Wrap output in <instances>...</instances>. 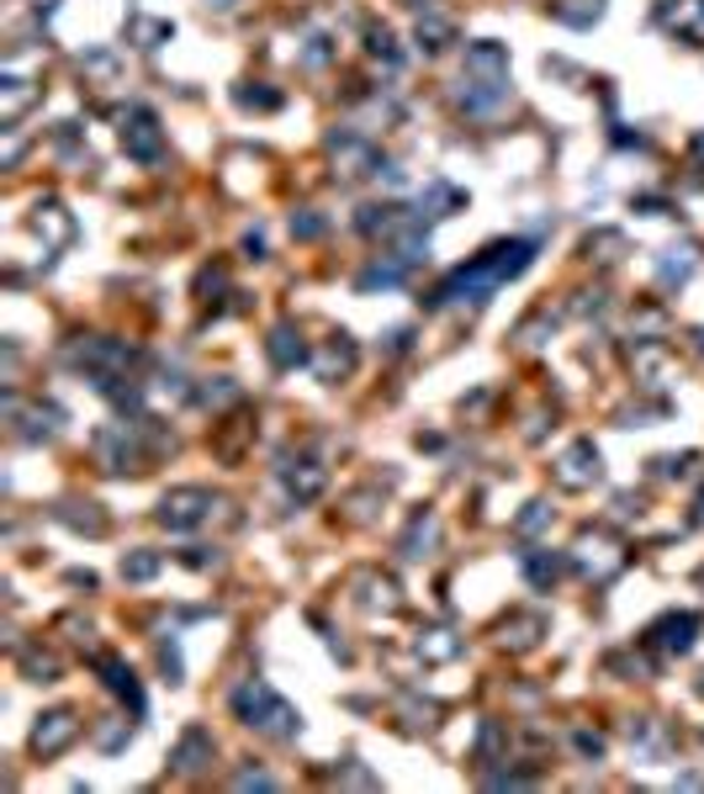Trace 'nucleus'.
<instances>
[{"mask_svg":"<svg viewBox=\"0 0 704 794\" xmlns=\"http://www.w3.org/2000/svg\"><path fill=\"white\" fill-rule=\"evenodd\" d=\"M530 254H535V249L524 245V239H514V245H492L488 254H477L472 265H461V271L445 275L440 292H434V303H488L509 275H520L524 265H530Z\"/></svg>","mask_w":704,"mask_h":794,"instance_id":"obj_1","label":"nucleus"},{"mask_svg":"<svg viewBox=\"0 0 704 794\" xmlns=\"http://www.w3.org/2000/svg\"><path fill=\"white\" fill-rule=\"evenodd\" d=\"M466 91V112H492V106H503L509 101V54L498 48V43H472L466 48V80H461Z\"/></svg>","mask_w":704,"mask_h":794,"instance_id":"obj_2","label":"nucleus"},{"mask_svg":"<svg viewBox=\"0 0 704 794\" xmlns=\"http://www.w3.org/2000/svg\"><path fill=\"white\" fill-rule=\"evenodd\" d=\"M234 710L245 715L254 731H265V736H292L297 731V710L281 700L276 689H265V683H245V689L234 694Z\"/></svg>","mask_w":704,"mask_h":794,"instance_id":"obj_3","label":"nucleus"},{"mask_svg":"<svg viewBox=\"0 0 704 794\" xmlns=\"http://www.w3.org/2000/svg\"><path fill=\"white\" fill-rule=\"evenodd\" d=\"M213 503L217 498L207 488H175L159 498V520L170 524V530H196V524L213 514Z\"/></svg>","mask_w":704,"mask_h":794,"instance_id":"obj_4","label":"nucleus"},{"mask_svg":"<svg viewBox=\"0 0 704 794\" xmlns=\"http://www.w3.org/2000/svg\"><path fill=\"white\" fill-rule=\"evenodd\" d=\"M123 149L133 154V159H159L164 154V133H159V117H154L149 106H133V112H123Z\"/></svg>","mask_w":704,"mask_h":794,"instance_id":"obj_5","label":"nucleus"},{"mask_svg":"<svg viewBox=\"0 0 704 794\" xmlns=\"http://www.w3.org/2000/svg\"><path fill=\"white\" fill-rule=\"evenodd\" d=\"M556 483L567 492H582L599 483V451L588 445V440H572L561 456H556Z\"/></svg>","mask_w":704,"mask_h":794,"instance_id":"obj_6","label":"nucleus"},{"mask_svg":"<svg viewBox=\"0 0 704 794\" xmlns=\"http://www.w3.org/2000/svg\"><path fill=\"white\" fill-rule=\"evenodd\" d=\"M657 22L668 32H678L683 43H700L704 48V0H662Z\"/></svg>","mask_w":704,"mask_h":794,"instance_id":"obj_7","label":"nucleus"},{"mask_svg":"<svg viewBox=\"0 0 704 794\" xmlns=\"http://www.w3.org/2000/svg\"><path fill=\"white\" fill-rule=\"evenodd\" d=\"M75 736H80V721H75L69 710H54V715H43V721H37V731H32V747L48 758V752H64Z\"/></svg>","mask_w":704,"mask_h":794,"instance_id":"obj_8","label":"nucleus"},{"mask_svg":"<svg viewBox=\"0 0 704 794\" xmlns=\"http://www.w3.org/2000/svg\"><path fill=\"white\" fill-rule=\"evenodd\" d=\"M32 101H37V86L22 75V59H11V64H5V91H0V117H5V123H16Z\"/></svg>","mask_w":704,"mask_h":794,"instance_id":"obj_9","label":"nucleus"},{"mask_svg":"<svg viewBox=\"0 0 704 794\" xmlns=\"http://www.w3.org/2000/svg\"><path fill=\"white\" fill-rule=\"evenodd\" d=\"M361 588H366V593H361V604H366V610H382V614H398L402 610L398 582H393V578H376V572H366V578H361Z\"/></svg>","mask_w":704,"mask_h":794,"instance_id":"obj_10","label":"nucleus"},{"mask_svg":"<svg viewBox=\"0 0 704 794\" xmlns=\"http://www.w3.org/2000/svg\"><path fill=\"white\" fill-rule=\"evenodd\" d=\"M350 366H355V344H350L344 334H339L334 344H329V350H323V355L313 361V371H318V382H334V376H344Z\"/></svg>","mask_w":704,"mask_h":794,"instance_id":"obj_11","label":"nucleus"},{"mask_svg":"<svg viewBox=\"0 0 704 794\" xmlns=\"http://www.w3.org/2000/svg\"><path fill=\"white\" fill-rule=\"evenodd\" d=\"M202 763H213V736H207V731H185L181 747H175V768H181V773H196Z\"/></svg>","mask_w":704,"mask_h":794,"instance_id":"obj_12","label":"nucleus"},{"mask_svg":"<svg viewBox=\"0 0 704 794\" xmlns=\"http://www.w3.org/2000/svg\"><path fill=\"white\" fill-rule=\"evenodd\" d=\"M689 642H694V614H678V620L657 625V646L662 651H689Z\"/></svg>","mask_w":704,"mask_h":794,"instance_id":"obj_13","label":"nucleus"},{"mask_svg":"<svg viewBox=\"0 0 704 794\" xmlns=\"http://www.w3.org/2000/svg\"><path fill=\"white\" fill-rule=\"evenodd\" d=\"M32 234H48L54 245H64V239H69L75 228H69L64 207H54V202H48V207H37V213H32Z\"/></svg>","mask_w":704,"mask_h":794,"instance_id":"obj_14","label":"nucleus"},{"mask_svg":"<svg viewBox=\"0 0 704 794\" xmlns=\"http://www.w3.org/2000/svg\"><path fill=\"white\" fill-rule=\"evenodd\" d=\"M286 488H292V498H297V503L318 498V488H323V466L303 461V472H286Z\"/></svg>","mask_w":704,"mask_h":794,"instance_id":"obj_15","label":"nucleus"},{"mask_svg":"<svg viewBox=\"0 0 704 794\" xmlns=\"http://www.w3.org/2000/svg\"><path fill=\"white\" fill-rule=\"evenodd\" d=\"M456 651H461V642L451 631H424V636H419V657H429V662H451Z\"/></svg>","mask_w":704,"mask_h":794,"instance_id":"obj_16","label":"nucleus"},{"mask_svg":"<svg viewBox=\"0 0 704 794\" xmlns=\"http://www.w3.org/2000/svg\"><path fill=\"white\" fill-rule=\"evenodd\" d=\"M303 355H307L303 339L292 334V329H276V334H271V361H276V366H297Z\"/></svg>","mask_w":704,"mask_h":794,"instance_id":"obj_17","label":"nucleus"},{"mask_svg":"<svg viewBox=\"0 0 704 794\" xmlns=\"http://www.w3.org/2000/svg\"><path fill=\"white\" fill-rule=\"evenodd\" d=\"M451 22H445V16H419V43H424L429 54H434V48H445V43H451Z\"/></svg>","mask_w":704,"mask_h":794,"instance_id":"obj_18","label":"nucleus"},{"mask_svg":"<svg viewBox=\"0 0 704 794\" xmlns=\"http://www.w3.org/2000/svg\"><path fill=\"white\" fill-rule=\"evenodd\" d=\"M133 37H138L144 48H159V37H170V22H149V16H138V22H133Z\"/></svg>","mask_w":704,"mask_h":794,"instance_id":"obj_19","label":"nucleus"},{"mask_svg":"<svg viewBox=\"0 0 704 794\" xmlns=\"http://www.w3.org/2000/svg\"><path fill=\"white\" fill-rule=\"evenodd\" d=\"M429 541H434V520H413V530H408L402 546H408V556H424L419 546H429Z\"/></svg>","mask_w":704,"mask_h":794,"instance_id":"obj_20","label":"nucleus"},{"mask_svg":"<svg viewBox=\"0 0 704 794\" xmlns=\"http://www.w3.org/2000/svg\"><path fill=\"white\" fill-rule=\"evenodd\" d=\"M154 567H159V556H133V562H123L127 578H154Z\"/></svg>","mask_w":704,"mask_h":794,"instance_id":"obj_21","label":"nucleus"},{"mask_svg":"<svg viewBox=\"0 0 704 794\" xmlns=\"http://www.w3.org/2000/svg\"><path fill=\"white\" fill-rule=\"evenodd\" d=\"M318 228H323V223H318V217H303V223H292V234H303V239H313V234H318Z\"/></svg>","mask_w":704,"mask_h":794,"instance_id":"obj_22","label":"nucleus"},{"mask_svg":"<svg viewBox=\"0 0 704 794\" xmlns=\"http://www.w3.org/2000/svg\"><path fill=\"white\" fill-rule=\"evenodd\" d=\"M207 5H217V11H234V5H239V0H207Z\"/></svg>","mask_w":704,"mask_h":794,"instance_id":"obj_23","label":"nucleus"},{"mask_svg":"<svg viewBox=\"0 0 704 794\" xmlns=\"http://www.w3.org/2000/svg\"><path fill=\"white\" fill-rule=\"evenodd\" d=\"M694 159H700V165H704V133H700V138H694Z\"/></svg>","mask_w":704,"mask_h":794,"instance_id":"obj_24","label":"nucleus"}]
</instances>
